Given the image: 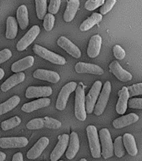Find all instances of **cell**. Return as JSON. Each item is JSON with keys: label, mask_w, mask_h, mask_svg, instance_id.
<instances>
[{"label": "cell", "mask_w": 142, "mask_h": 161, "mask_svg": "<svg viewBox=\"0 0 142 161\" xmlns=\"http://www.w3.org/2000/svg\"><path fill=\"white\" fill-rule=\"evenodd\" d=\"M75 117L80 121H85L86 119V111H85V96L82 84L76 88L75 103Z\"/></svg>", "instance_id": "6da1fadb"}, {"label": "cell", "mask_w": 142, "mask_h": 161, "mask_svg": "<svg viewBox=\"0 0 142 161\" xmlns=\"http://www.w3.org/2000/svg\"><path fill=\"white\" fill-rule=\"evenodd\" d=\"M86 132H87V137L91 154L95 158H100L101 148H100V143L99 140V136H98L97 128H95V126L89 125L86 128Z\"/></svg>", "instance_id": "7a4b0ae2"}, {"label": "cell", "mask_w": 142, "mask_h": 161, "mask_svg": "<svg viewBox=\"0 0 142 161\" xmlns=\"http://www.w3.org/2000/svg\"><path fill=\"white\" fill-rule=\"evenodd\" d=\"M102 87V83L100 80H96L92 87L90 90L88 95L85 97V111L87 112L89 114L94 112L95 109V105L97 101V98L99 95L100 94V91Z\"/></svg>", "instance_id": "3957f363"}, {"label": "cell", "mask_w": 142, "mask_h": 161, "mask_svg": "<svg viewBox=\"0 0 142 161\" xmlns=\"http://www.w3.org/2000/svg\"><path fill=\"white\" fill-rule=\"evenodd\" d=\"M100 138L101 147H102V154L104 158H109L114 154V147H113L111 136L107 128H102L100 131Z\"/></svg>", "instance_id": "277c9868"}, {"label": "cell", "mask_w": 142, "mask_h": 161, "mask_svg": "<svg viewBox=\"0 0 142 161\" xmlns=\"http://www.w3.org/2000/svg\"><path fill=\"white\" fill-rule=\"evenodd\" d=\"M33 50L39 56L44 58L45 60H49L51 63L56 64V65H65L66 63V60L63 56L55 54L52 51H50L45 47H42L39 45H34V46L33 47Z\"/></svg>", "instance_id": "5b68a950"}, {"label": "cell", "mask_w": 142, "mask_h": 161, "mask_svg": "<svg viewBox=\"0 0 142 161\" xmlns=\"http://www.w3.org/2000/svg\"><path fill=\"white\" fill-rule=\"evenodd\" d=\"M76 88H77V83L75 81L69 82L63 86L60 94L58 96L57 102H56V108L58 110L62 111L66 108L70 95L73 92H75V90H76Z\"/></svg>", "instance_id": "8992f818"}, {"label": "cell", "mask_w": 142, "mask_h": 161, "mask_svg": "<svg viewBox=\"0 0 142 161\" xmlns=\"http://www.w3.org/2000/svg\"><path fill=\"white\" fill-rule=\"evenodd\" d=\"M110 92H111V84H110V81H106L104 86H103L99 100H98L97 103H96V105L95 107V109H94L95 114L96 116L101 115L104 113V111H105V108L107 106Z\"/></svg>", "instance_id": "52a82bcc"}, {"label": "cell", "mask_w": 142, "mask_h": 161, "mask_svg": "<svg viewBox=\"0 0 142 161\" xmlns=\"http://www.w3.org/2000/svg\"><path fill=\"white\" fill-rule=\"evenodd\" d=\"M40 33V28L38 25H34L17 44V50L18 51H23L26 50L29 45L33 43V41L37 38L39 34Z\"/></svg>", "instance_id": "ba28073f"}, {"label": "cell", "mask_w": 142, "mask_h": 161, "mask_svg": "<svg viewBox=\"0 0 142 161\" xmlns=\"http://www.w3.org/2000/svg\"><path fill=\"white\" fill-rule=\"evenodd\" d=\"M27 138L25 137H11L0 138V147L3 148H24L28 145Z\"/></svg>", "instance_id": "9c48e42d"}, {"label": "cell", "mask_w": 142, "mask_h": 161, "mask_svg": "<svg viewBox=\"0 0 142 161\" xmlns=\"http://www.w3.org/2000/svg\"><path fill=\"white\" fill-rule=\"evenodd\" d=\"M70 142V136L68 134H63L60 136V140L58 142L57 145L55 146V149L52 151L50 154V160L58 161L60 157L64 154L65 149L68 147V143Z\"/></svg>", "instance_id": "30bf717a"}, {"label": "cell", "mask_w": 142, "mask_h": 161, "mask_svg": "<svg viewBox=\"0 0 142 161\" xmlns=\"http://www.w3.org/2000/svg\"><path fill=\"white\" fill-rule=\"evenodd\" d=\"M53 90L50 86H29L27 88L25 96L27 98L34 97H44L47 98L48 97L52 95Z\"/></svg>", "instance_id": "8fae6325"}, {"label": "cell", "mask_w": 142, "mask_h": 161, "mask_svg": "<svg viewBox=\"0 0 142 161\" xmlns=\"http://www.w3.org/2000/svg\"><path fill=\"white\" fill-rule=\"evenodd\" d=\"M50 143V140L47 137H43L37 141V143L28 151L27 158L29 159H35L41 155L43 151L47 148Z\"/></svg>", "instance_id": "7c38bea8"}, {"label": "cell", "mask_w": 142, "mask_h": 161, "mask_svg": "<svg viewBox=\"0 0 142 161\" xmlns=\"http://www.w3.org/2000/svg\"><path fill=\"white\" fill-rule=\"evenodd\" d=\"M57 44L60 47L64 49L70 55H72L73 57L80 58L81 56V51H80V49L74 43L71 42L69 39H67L65 36H61L58 40Z\"/></svg>", "instance_id": "4fadbf2b"}, {"label": "cell", "mask_w": 142, "mask_h": 161, "mask_svg": "<svg viewBox=\"0 0 142 161\" xmlns=\"http://www.w3.org/2000/svg\"><path fill=\"white\" fill-rule=\"evenodd\" d=\"M75 70L78 73L93 74V75H102L104 73V70L99 65L85 62H78L75 65Z\"/></svg>", "instance_id": "5bb4252c"}, {"label": "cell", "mask_w": 142, "mask_h": 161, "mask_svg": "<svg viewBox=\"0 0 142 161\" xmlns=\"http://www.w3.org/2000/svg\"><path fill=\"white\" fill-rule=\"evenodd\" d=\"M110 72H112L121 81H130L132 80V75L127 70H124L118 61L115 60L110 65Z\"/></svg>", "instance_id": "9a60e30c"}, {"label": "cell", "mask_w": 142, "mask_h": 161, "mask_svg": "<svg viewBox=\"0 0 142 161\" xmlns=\"http://www.w3.org/2000/svg\"><path fill=\"white\" fill-rule=\"evenodd\" d=\"M34 77L42 80H47L51 83H57L60 80V75L52 70L38 69L34 72Z\"/></svg>", "instance_id": "2e32d148"}, {"label": "cell", "mask_w": 142, "mask_h": 161, "mask_svg": "<svg viewBox=\"0 0 142 161\" xmlns=\"http://www.w3.org/2000/svg\"><path fill=\"white\" fill-rule=\"evenodd\" d=\"M50 104V99L49 98H40L38 100L33 101L30 103H25L21 108L23 112L25 113H32L34 111H36L40 108H46Z\"/></svg>", "instance_id": "e0dca14e"}, {"label": "cell", "mask_w": 142, "mask_h": 161, "mask_svg": "<svg viewBox=\"0 0 142 161\" xmlns=\"http://www.w3.org/2000/svg\"><path fill=\"white\" fill-rule=\"evenodd\" d=\"M101 44H102V39L99 35H94L91 37L87 49V54L89 57H97L100 52Z\"/></svg>", "instance_id": "ac0fdd59"}, {"label": "cell", "mask_w": 142, "mask_h": 161, "mask_svg": "<svg viewBox=\"0 0 142 161\" xmlns=\"http://www.w3.org/2000/svg\"><path fill=\"white\" fill-rule=\"evenodd\" d=\"M70 139L69 148L66 151V158L68 159H73L76 156L80 149V139H79L78 134L75 132H73L70 134Z\"/></svg>", "instance_id": "d6986e66"}, {"label": "cell", "mask_w": 142, "mask_h": 161, "mask_svg": "<svg viewBox=\"0 0 142 161\" xmlns=\"http://www.w3.org/2000/svg\"><path fill=\"white\" fill-rule=\"evenodd\" d=\"M139 120V116L135 113H130L127 115L122 116L120 118L113 121V126L115 128H122L132 123H136Z\"/></svg>", "instance_id": "ffe728a7"}, {"label": "cell", "mask_w": 142, "mask_h": 161, "mask_svg": "<svg viewBox=\"0 0 142 161\" xmlns=\"http://www.w3.org/2000/svg\"><path fill=\"white\" fill-rule=\"evenodd\" d=\"M34 58L31 55H29L27 57L23 58L21 60L13 63L11 66V70L13 72L20 73L22 72L23 70L31 67L34 65Z\"/></svg>", "instance_id": "44dd1931"}, {"label": "cell", "mask_w": 142, "mask_h": 161, "mask_svg": "<svg viewBox=\"0 0 142 161\" xmlns=\"http://www.w3.org/2000/svg\"><path fill=\"white\" fill-rule=\"evenodd\" d=\"M25 79V74L23 72L16 73L14 75H13L12 76H10L8 79L5 80L4 82L1 85V90L3 92H8L10 90L11 88H13L15 86H17L18 84H19L22 81H24Z\"/></svg>", "instance_id": "7402d4cb"}, {"label": "cell", "mask_w": 142, "mask_h": 161, "mask_svg": "<svg viewBox=\"0 0 142 161\" xmlns=\"http://www.w3.org/2000/svg\"><path fill=\"white\" fill-rule=\"evenodd\" d=\"M129 97H129L127 87L124 86L119 92V100L116 104V112L118 114H124L126 112Z\"/></svg>", "instance_id": "603a6c76"}, {"label": "cell", "mask_w": 142, "mask_h": 161, "mask_svg": "<svg viewBox=\"0 0 142 161\" xmlns=\"http://www.w3.org/2000/svg\"><path fill=\"white\" fill-rule=\"evenodd\" d=\"M80 7V1L79 0H70L68 1L67 7L64 14V19L65 22H71L77 13Z\"/></svg>", "instance_id": "cb8c5ba5"}, {"label": "cell", "mask_w": 142, "mask_h": 161, "mask_svg": "<svg viewBox=\"0 0 142 161\" xmlns=\"http://www.w3.org/2000/svg\"><path fill=\"white\" fill-rule=\"evenodd\" d=\"M122 141L128 153L131 156H135L138 153L137 147L134 136L130 133H125L122 137Z\"/></svg>", "instance_id": "d4e9b609"}, {"label": "cell", "mask_w": 142, "mask_h": 161, "mask_svg": "<svg viewBox=\"0 0 142 161\" xmlns=\"http://www.w3.org/2000/svg\"><path fill=\"white\" fill-rule=\"evenodd\" d=\"M17 20L21 30H25L29 25V12L25 5H21L17 10Z\"/></svg>", "instance_id": "484cf974"}, {"label": "cell", "mask_w": 142, "mask_h": 161, "mask_svg": "<svg viewBox=\"0 0 142 161\" xmlns=\"http://www.w3.org/2000/svg\"><path fill=\"white\" fill-rule=\"evenodd\" d=\"M102 20V15L98 13H94L92 15L89 17L87 19H85L80 25V30L81 31H86L90 30L91 28L94 27L95 25H97Z\"/></svg>", "instance_id": "4316f807"}, {"label": "cell", "mask_w": 142, "mask_h": 161, "mask_svg": "<svg viewBox=\"0 0 142 161\" xmlns=\"http://www.w3.org/2000/svg\"><path fill=\"white\" fill-rule=\"evenodd\" d=\"M20 103V98L18 96H13L12 97H10L8 100H7L4 103L0 104V115L5 114L8 113L13 108H16L18 103Z\"/></svg>", "instance_id": "83f0119b"}, {"label": "cell", "mask_w": 142, "mask_h": 161, "mask_svg": "<svg viewBox=\"0 0 142 161\" xmlns=\"http://www.w3.org/2000/svg\"><path fill=\"white\" fill-rule=\"evenodd\" d=\"M18 33V24L14 18L10 16L7 19L6 22V38L13 40L16 37Z\"/></svg>", "instance_id": "f1b7e54d"}, {"label": "cell", "mask_w": 142, "mask_h": 161, "mask_svg": "<svg viewBox=\"0 0 142 161\" xmlns=\"http://www.w3.org/2000/svg\"><path fill=\"white\" fill-rule=\"evenodd\" d=\"M20 123H21V119L18 116H14L13 118L3 121L1 123V128L3 131H7L17 127V126L19 125Z\"/></svg>", "instance_id": "f546056e"}, {"label": "cell", "mask_w": 142, "mask_h": 161, "mask_svg": "<svg viewBox=\"0 0 142 161\" xmlns=\"http://www.w3.org/2000/svg\"><path fill=\"white\" fill-rule=\"evenodd\" d=\"M36 13L39 19H43L46 15L47 11V1L46 0H35Z\"/></svg>", "instance_id": "4dcf8cb0"}, {"label": "cell", "mask_w": 142, "mask_h": 161, "mask_svg": "<svg viewBox=\"0 0 142 161\" xmlns=\"http://www.w3.org/2000/svg\"><path fill=\"white\" fill-rule=\"evenodd\" d=\"M114 147V151H115V154L117 156L118 158H121L124 154H125V148L123 145L122 137L119 136L118 138L115 140V143L113 144Z\"/></svg>", "instance_id": "1f68e13d"}, {"label": "cell", "mask_w": 142, "mask_h": 161, "mask_svg": "<svg viewBox=\"0 0 142 161\" xmlns=\"http://www.w3.org/2000/svg\"><path fill=\"white\" fill-rule=\"evenodd\" d=\"M43 120H44V128H60L61 127V122L50 117H45Z\"/></svg>", "instance_id": "d6a6232c"}, {"label": "cell", "mask_w": 142, "mask_h": 161, "mask_svg": "<svg viewBox=\"0 0 142 161\" xmlns=\"http://www.w3.org/2000/svg\"><path fill=\"white\" fill-rule=\"evenodd\" d=\"M55 18L53 14H47L45 15V18H44V27H45V30L46 31L52 30V29L54 28V25H55Z\"/></svg>", "instance_id": "836d02e7"}, {"label": "cell", "mask_w": 142, "mask_h": 161, "mask_svg": "<svg viewBox=\"0 0 142 161\" xmlns=\"http://www.w3.org/2000/svg\"><path fill=\"white\" fill-rule=\"evenodd\" d=\"M44 128V120L43 118H34L33 120L29 121L27 123V128L30 130L34 129H40Z\"/></svg>", "instance_id": "e575fe53"}, {"label": "cell", "mask_w": 142, "mask_h": 161, "mask_svg": "<svg viewBox=\"0 0 142 161\" xmlns=\"http://www.w3.org/2000/svg\"><path fill=\"white\" fill-rule=\"evenodd\" d=\"M104 3H105L104 0H88L87 2L85 3V7L89 11H92L97 8L98 7L102 6Z\"/></svg>", "instance_id": "d590c367"}, {"label": "cell", "mask_w": 142, "mask_h": 161, "mask_svg": "<svg viewBox=\"0 0 142 161\" xmlns=\"http://www.w3.org/2000/svg\"><path fill=\"white\" fill-rule=\"evenodd\" d=\"M129 97H134V96L141 95L142 94V83H138L127 87Z\"/></svg>", "instance_id": "8d00e7d4"}, {"label": "cell", "mask_w": 142, "mask_h": 161, "mask_svg": "<svg viewBox=\"0 0 142 161\" xmlns=\"http://www.w3.org/2000/svg\"><path fill=\"white\" fill-rule=\"evenodd\" d=\"M116 0H107L105 1V3L101 6L100 9V12L101 14H106L108 12H110V10L112 9L114 5L115 4Z\"/></svg>", "instance_id": "74e56055"}, {"label": "cell", "mask_w": 142, "mask_h": 161, "mask_svg": "<svg viewBox=\"0 0 142 161\" xmlns=\"http://www.w3.org/2000/svg\"><path fill=\"white\" fill-rule=\"evenodd\" d=\"M61 1L60 0H51L49 4V12L50 14H57L60 9Z\"/></svg>", "instance_id": "f35d334b"}, {"label": "cell", "mask_w": 142, "mask_h": 161, "mask_svg": "<svg viewBox=\"0 0 142 161\" xmlns=\"http://www.w3.org/2000/svg\"><path fill=\"white\" fill-rule=\"evenodd\" d=\"M113 53H114V55H115V57L117 60H123L125 56V52L124 49L118 45L114 46V48H113Z\"/></svg>", "instance_id": "ab89813d"}, {"label": "cell", "mask_w": 142, "mask_h": 161, "mask_svg": "<svg viewBox=\"0 0 142 161\" xmlns=\"http://www.w3.org/2000/svg\"><path fill=\"white\" fill-rule=\"evenodd\" d=\"M129 108L134 109H142V98H133L128 103Z\"/></svg>", "instance_id": "60d3db41"}, {"label": "cell", "mask_w": 142, "mask_h": 161, "mask_svg": "<svg viewBox=\"0 0 142 161\" xmlns=\"http://www.w3.org/2000/svg\"><path fill=\"white\" fill-rule=\"evenodd\" d=\"M12 57V52L8 49H4L0 51V64L7 61Z\"/></svg>", "instance_id": "b9f144b4"}, {"label": "cell", "mask_w": 142, "mask_h": 161, "mask_svg": "<svg viewBox=\"0 0 142 161\" xmlns=\"http://www.w3.org/2000/svg\"><path fill=\"white\" fill-rule=\"evenodd\" d=\"M12 161H24V157H23L22 153H20V152H18L13 155V157Z\"/></svg>", "instance_id": "7bdbcfd3"}, {"label": "cell", "mask_w": 142, "mask_h": 161, "mask_svg": "<svg viewBox=\"0 0 142 161\" xmlns=\"http://www.w3.org/2000/svg\"><path fill=\"white\" fill-rule=\"evenodd\" d=\"M6 158V154L3 152H0V161H4Z\"/></svg>", "instance_id": "ee69618b"}, {"label": "cell", "mask_w": 142, "mask_h": 161, "mask_svg": "<svg viewBox=\"0 0 142 161\" xmlns=\"http://www.w3.org/2000/svg\"><path fill=\"white\" fill-rule=\"evenodd\" d=\"M3 76H4V70L2 68H0V80H2Z\"/></svg>", "instance_id": "f6af8a7d"}, {"label": "cell", "mask_w": 142, "mask_h": 161, "mask_svg": "<svg viewBox=\"0 0 142 161\" xmlns=\"http://www.w3.org/2000/svg\"><path fill=\"white\" fill-rule=\"evenodd\" d=\"M80 161H87V160H86L85 158H81V159H80Z\"/></svg>", "instance_id": "bcb514c9"}, {"label": "cell", "mask_w": 142, "mask_h": 161, "mask_svg": "<svg viewBox=\"0 0 142 161\" xmlns=\"http://www.w3.org/2000/svg\"><path fill=\"white\" fill-rule=\"evenodd\" d=\"M60 161H63V160H60Z\"/></svg>", "instance_id": "7dc6e473"}]
</instances>
